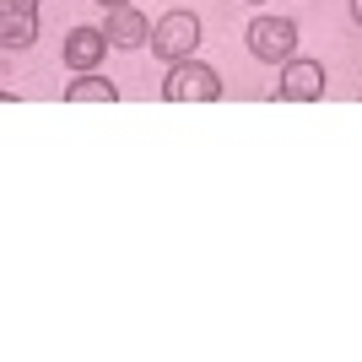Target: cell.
<instances>
[{"label":"cell","mask_w":362,"mask_h":362,"mask_svg":"<svg viewBox=\"0 0 362 362\" xmlns=\"http://www.w3.org/2000/svg\"><path fill=\"white\" fill-rule=\"evenodd\" d=\"M195 44H200V16L195 11L157 16V28H151V54H157V60H168V65L195 60Z\"/></svg>","instance_id":"cell-1"},{"label":"cell","mask_w":362,"mask_h":362,"mask_svg":"<svg viewBox=\"0 0 362 362\" xmlns=\"http://www.w3.org/2000/svg\"><path fill=\"white\" fill-rule=\"evenodd\" d=\"M249 54L265 65L298 60V22L292 16H255L249 22Z\"/></svg>","instance_id":"cell-2"},{"label":"cell","mask_w":362,"mask_h":362,"mask_svg":"<svg viewBox=\"0 0 362 362\" xmlns=\"http://www.w3.org/2000/svg\"><path fill=\"white\" fill-rule=\"evenodd\" d=\"M163 98L168 103H216V98H222V76H216L211 65L179 60V65H168Z\"/></svg>","instance_id":"cell-3"},{"label":"cell","mask_w":362,"mask_h":362,"mask_svg":"<svg viewBox=\"0 0 362 362\" xmlns=\"http://www.w3.org/2000/svg\"><path fill=\"white\" fill-rule=\"evenodd\" d=\"M276 98H292V103H314V98H325V65L287 60V65H281V87H276Z\"/></svg>","instance_id":"cell-4"},{"label":"cell","mask_w":362,"mask_h":362,"mask_svg":"<svg viewBox=\"0 0 362 362\" xmlns=\"http://www.w3.org/2000/svg\"><path fill=\"white\" fill-rule=\"evenodd\" d=\"M103 33H108V44H114V49H141V44H151V22L136 11V6H114Z\"/></svg>","instance_id":"cell-5"},{"label":"cell","mask_w":362,"mask_h":362,"mask_svg":"<svg viewBox=\"0 0 362 362\" xmlns=\"http://www.w3.org/2000/svg\"><path fill=\"white\" fill-rule=\"evenodd\" d=\"M103 54H108L103 28H71V38H65V65H71V71H92Z\"/></svg>","instance_id":"cell-6"},{"label":"cell","mask_w":362,"mask_h":362,"mask_svg":"<svg viewBox=\"0 0 362 362\" xmlns=\"http://www.w3.org/2000/svg\"><path fill=\"white\" fill-rule=\"evenodd\" d=\"M65 98H71V103H114V98H119V87H114V81H103V76H92V71H81V81H71V87H65Z\"/></svg>","instance_id":"cell-7"},{"label":"cell","mask_w":362,"mask_h":362,"mask_svg":"<svg viewBox=\"0 0 362 362\" xmlns=\"http://www.w3.org/2000/svg\"><path fill=\"white\" fill-rule=\"evenodd\" d=\"M38 38V16H0V44L6 49H28Z\"/></svg>","instance_id":"cell-8"},{"label":"cell","mask_w":362,"mask_h":362,"mask_svg":"<svg viewBox=\"0 0 362 362\" xmlns=\"http://www.w3.org/2000/svg\"><path fill=\"white\" fill-rule=\"evenodd\" d=\"M0 16H38V0H0Z\"/></svg>","instance_id":"cell-9"},{"label":"cell","mask_w":362,"mask_h":362,"mask_svg":"<svg viewBox=\"0 0 362 362\" xmlns=\"http://www.w3.org/2000/svg\"><path fill=\"white\" fill-rule=\"evenodd\" d=\"M98 6H103V11H114V6H130V0H98Z\"/></svg>","instance_id":"cell-10"},{"label":"cell","mask_w":362,"mask_h":362,"mask_svg":"<svg viewBox=\"0 0 362 362\" xmlns=\"http://www.w3.org/2000/svg\"><path fill=\"white\" fill-rule=\"evenodd\" d=\"M351 16H357V22H362V0H351Z\"/></svg>","instance_id":"cell-11"},{"label":"cell","mask_w":362,"mask_h":362,"mask_svg":"<svg viewBox=\"0 0 362 362\" xmlns=\"http://www.w3.org/2000/svg\"><path fill=\"white\" fill-rule=\"evenodd\" d=\"M255 6H259V0H255Z\"/></svg>","instance_id":"cell-12"}]
</instances>
